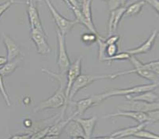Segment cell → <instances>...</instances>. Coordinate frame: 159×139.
<instances>
[{"label":"cell","mask_w":159,"mask_h":139,"mask_svg":"<svg viewBox=\"0 0 159 139\" xmlns=\"http://www.w3.org/2000/svg\"><path fill=\"white\" fill-rule=\"evenodd\" d=\"M22 60L23 57L20 56V57L16 58L15 59L8 61L5 65L0 67V75L2 78H5V77H8L12 74L15 71V70L18 68V66H19L20 63L22 62Z\"/></svg>","instance_id":"d6986e66"},{"label":"cell","mask_w":159,"mask_h":139,"mask_svg":"<svg viewBox=\"0 0 159 139\" xmlns=\"http://www.w3.org/2000/svg\"><path fill=\"white\" fill-rule=\"evenodd\" d=\"M158 110H155V111H150L147 112V116H148V123H154L158 121Z\"/></svg>","instance_id":"1f68e13d"},{"label":"cell","mask_w":159,"mask_h":139,"mask_svg":"<svg viewBox=\"0 0 159 139\" xmlns=\"http://www.w3.org/2000/svg\"><path fill=\"white\" fill-rule=\"evenodd\" d=\"M96 43H98V62L99 63H104V60L106 58L105 56V49L108 44L105 42V38L102 36H99L97 39Z\"/></svg>","instance_id":"cb8c5ba5"},{"label":"cell","mask_w":159,"mask_h":139,"mask_svg":"<svg viewBox=\"0 0 159 139\" xmlns=\"http://www.w3.org/2000/svg\"><path fill=\"white\" fill-rule=\"evenodd\" d=\"M147 4V2L144 0H138L136 2H133L129 7H126V11L124 12V17H135L140 14L144 6Z\"/></svg>","instance_id":"7402d4cb"},{"label":"cell","mask_w":159,"mask_h":139,"mask_svg":"<svg viewBox=\"0 0 159 139\" xmlns=\"http://www.w3.org/2000/svg\"><path fill=\"white\" fill-rule=\"evenodd\" d=\"M31 39L37 48V52L40 56H48L51 53L52 49L47 40L45 33H41L37 29H31Z\"/></svg>","instance_id":"52a82bcc"},{"label":"cell","mask_w":159,"mask_h":139,"mask_svg":"<svg viewBox=\"0 0 159 139\" xmlns=\"http://www.w3.org/2000/svg\"><path fill=\"white\" fill-rule=\"evenodd\" d=\"M91 139H116V138L109 135V136H102V137H95Z\"/></svg>","instance_id":"74e56055"},{"label":"cell","mask_w":159,"mask_h":139,"mask_svg":"<svg viewBox=\"0 0 159 139\" xmlns=\"http://www.w3.org/2000/svg\"><path fill=\"white\" fill-rule=\"evenodd\" d=\"M44 1L47 4L48 7L49 9V11L51 13L53 19H54L55 23L57 25V29L63 35L66 36L67 33H69L71 31L72 29L76 25L79 24V21L77 19L69 20L65 17H63V15H61L60 13L58 12L57 10L55 8V7L52 5L50 0H44Z\"/></svg>","instance_id":"277c9868"},{"label":"cell","mask_w":159,"mask_h":139,"mask_svg":"<svg viewBox=\"0 0 159 139\" xmlns=\"http://www.w3.org/2000/svg\"><path fill=\"white\" fill-rule=\"evenodd\" d=\"M25 4V2H19L18 0H8L7 2H3V3L0 4V17H2V14L6 12V11L12 7L14 4Z\"/></svg>","instance_id":"f1b7e54d"},{"label":"cell","mask_w":159,"mask_h":139,"mask_svg":"<svg viewBox=\"0 0 159 139\" xmlns=\"http://www.w3.org/2000/svg\"><path fill=\"white\" fill-rule=\"evenodd\" d=\"M159 103H147L143 101H128L126 104H124L121 108V110H127V111H135L140 112L147 113L150 111L158 110Z\"/></svg>","instance_id":"8fae6325"},{"label":"cell","mask_w":159,"mask_h":139,"mask_svg":"<svg viewBox=\"0 0 159 139\" xmlns=\"http://www.w3.org/2000/svg\"><path fill=\"white\" fill-rule=\"evenodd\" d=\"M23 124L26 128H30V127H33V121L31 119H24Z\"/></svg>","instance_id":"d590c367"},{"label":"cell","mask_w":159,"mask_h":139,"mask_svg":"<svg viewBox=\"0 0 159 139\" xmlns=\"http://www.w3.org/2000/svg\"><path fill=\"white\" fill-rule=\"evenodd\" d=\"M99 36H101V35H97L95 34V33H90V32L83 33V34L81 36V41L84 43L85 45L90 46L97 41V39H98V37H99Z\"/></svg>","instance_id":"d4e9b609"},{"label":"cell","mask_w":159,"mask_h":139,"mask_svg":"<svg viewBox=\"0 0 159 139\" xmlns=\"http://www.w3.org/2000/svg\"><path fill=\"white\" fill-rule=\"evenodd\" d=\"M42 139H60L59 136H53V135H46L45 137H43Z\"/></svg>","instance_id":"f35d334b"},{"label":"cell","mask_w":159,"mask_h":139,"mask_svg":"<svg viewBox=\"0 0 159 139\" xmlns=\"http://www.w3.org/2000/svg\"><path fill=\"white\" fill-rule=\"evenodd\" d=\"M32 134H14L12 137L8 139H29Z\"/></svg>","instance_id":"836d02e7"},{"label":"cell","mask_w":159,"mask_h":139,"mask_svg":"<svg viewBox=\"0 0 159 139\" xmlns=\"http://www.w3.org/2000/svg\"><path fill=\"white\" fill-rule=\"evenodd\" d=\"M129 0H108V7L109 11H114L120 7H125V4ZM147 2V0H144Z\"/></svg>","instance_id":"83f0119b"},{"label":"cell","mask_w":159,"mask_h":139,"mask_svg":"<svg viewBox=\"0 0 159 139\" xmlns=\"http://www.w3.org/2000/svg\"><path fill=\"white\" fill-rule=\"evenodd\" d=\"M158 87V83H150L145 85H139L127 88V89H113L106 92H102L103 99L106 100L108 98L114 97V96H122L135 95V94L141 93V92H147V91H152L157 89Z\"/></svg>","instance_id":"7a4b0ae2"},{"label":"cell","mask_w":159,"mask_h":139,"mask_svg":"<svg viewBox=\"0 0 159 139\" xmlns=\"http://www.w3.org/2000/svg\"><path fill=\"white\" fill-rule=\"evenodd\" d=\"M147 124H148L147 123H139L138 125L133 126V127H126V128L120 129V130L112 133L110 136L115 137L116 139L124 138V137L133 136L135 133L138 132L139 130L145 128Z\"/></svg>","instance_id":"e0dca14e"},{"label":"cell","mask_w":159,"mask_h":139,"mask_svg":"<svg viewBox=\"0 0 159 139\" xmlns=\"http://www.w3.org/2000/svg\"><path fill=\"white\" fill-rule=\"evenodd\" d=\"M105 100L102 97V94H94V95H91L89 97L84 98L78 102L75 103V105L77 107V110L74 113V115L75 117H80L89 108H93V107L97 106L100 104Z\"/></svg>","instance_id":"8992f818"},{"label":"cell","mask_w":159,"mask_h":139,"mask_svg":"<svg viewBox=\"0 0 159 139\" xmlns=\"http://www.w3.org/2000/svg\"><path fill=\"white\" fill-rule=\"evenodd\" d=\"M64 130L70 137H75V136H84L80 125L74 119H71L69 122Z\"/></svg>","instance_id":"603a6c76"},{"label":"cell","mask_w":159,"mask_h":139,"mask_svg":"<svg viewBox=\"0 0 159 139\" xmlns=\"http://www.w3.org/2000/svg\"><path fill=\"white\" fill-rule=\"evenodd\" d=\"M148 4L150 5L156 11V12L158 13L159 11V2L158 0H148Z\"/></svg>","instance_id":"e575fe53"},{"label":"cell","mask_w":159,"mask_h":139,"mask_svg":"<svg viewBox=\"0 0 159 139\" xmlns=\"http://www.w3.org/2000/svg\"><path fill=\"white\" fill-rule=\"evenodd\" d=\"M157 35H158L157 30H154V31L151 33V34L150 35V37L147 38V40L142 43L141 45H139L137 47H135V48L128 49L126 52H128V54L131 55V56H136V55L148 53V52H150V51L152 50L153 47H154V43H155L156 41V39H157Z\"/></svg>","instance_id":"5bb4252c"},{"label":"cell","mask_w":159,"mask_h":139,"mask_svg":"<svg viewBox=\"0 0 159 139\" xmlns=\"http://www.w3.org/2000/svg\"><path fill=\"white\" fill-rule=\"evenodd\" d=\"M63 2H65V3H66V5L68 6V7H69V8H70V10H71V9H72V7H71V6H70V2H68V0H63Z\"/></svg>","instance_id":"60d3db41"},{"label":"cell","mask_w":159,"mask_h":139,"mask_svg":"<svg viewBox=\"0 0 159 139\" xmlns=\"http://www.w3.org/2000/svg\"><path fill=\"white\" fill-rule=\"evenodd\" d=\"M133 137H138L140 139H159L158 134L146 130L145 128L139 130L138 132H136L133 135Z\"/></svg>","instance_id":"4316f807"},{"label":"cell","mask_w":159,"mask_h":139,"mask_svg":"<svg viewBox=\"0 0 159 139\" xmlns=\"http://www.w3.org/2000/svg\"><path fill=\"white\" fill-rule=\"evenodd\" d=\"M120 116L131 119L136 121L138 123H147V121H148V116H147V113L135 111H127V110H120L119 111L116 113L105 115V116H103V118L109 119Z\"/></svg>","instance_id":"4fadbf2b"},{"label":"cell","mask_w":159,"mask_h":139,"mask_svg":"<svg viewBox=\"0 0 159 139\" xmlns=\"http://www.w3.org/2000/svg\"><path fill=\"white\" fill-rule=\"evenodd\" d=\"M120 37L119 35L112 34V35H111V36H109V37L105 38V42H106L107 44L108 45V44H113V43H116L117 42L120 40Z\"/></svg>","instance_id":"d6a6232c"},{"label":"cell","mask_w":159,"mask_h":139,"mask_svg":"<svg viewBox=\"0 0 159 139\" xmlns=\"http://www.w3.org/2000/svg\"><path fill=\"white\" fill-rule=\"evenodd\" d=\"M131 55L128 54L127 52H120V53H117L115 56L112 57H106L104 60V63H108V64L111 65V63L113 61H119V60H129L131 58Z\"/></svg>","instance_id":"484cf974"},{"label":"cell","mask_w":159,"mask_h":139,"mask_svg":"<svg viewBox=\"0 0 159 139\" xmlns=\"http://www.w3.org/2000/svg\"><path fill=\"white\" fill-rule=\"evenodd\" d=\"M131 74H135L141 78H145L147 80L150 81L151 83H158V74L149 71L147 70L139 67V66H134L133 70H122V71L116 72L113 74H111V79H116V78H119L120 76Z\"/></svg>","instance_id":"9c48e42d"},{"label":"cell","mask_w":159,"mask_h":139,"mask_svg":"<svg viewBox=\"0 0 159 139\" xmlns=\"http://www.w3.org/2000/svg\"><path fill=\"white\" fill-rule=\"evenodd\" d=\"M148 2H149L148 0H147V3H148Z\"/></svg>","instance_id":"ee69618b"},{"label":"cell","mask_w":159,"mask_h":139,"mask_svg":"<svg viewBox=\"0 0 159 139\" xmlns=\"http://www.w3.org/2000/svg\"><path fill=\"white\" fill-rule=\"evenodd\" d=\"M126 99L128 101H138L147 103H154L158 101V95L154 92V90L147 91V92H141V93L135 94V95L126 96Z\"/></svg>","instance_id":"ac0fdd59"},{"label":"cell","mask_w":159,"mask_h":139,"mask_svg":"<svg viewBox=\"0 0 159 139\" xmlns=\"http://www.w3.org/2000/svg\"><path fill=\"white\" fill-rule=\"evenodd\" d=\"M82 57L78 58L73 63L70 64L68 70L66 71V89H65V96L67 101H68V96L70 88L75 81L76 80V78L81 74V72H82ZM68 102L70 101H68Z\"/></svg>","instance_id":"ba28073f"},{"label":"cell","mask_w":159,"mask_h":139,"mask_svg":"<svg viewBox=\"0 0 159 139\" xmlns=\"http://www.w3.org/2000/svg\"><path fill=\"white\" fill-rule=\"evenodd\" d=\"M80 125L82 128L84 137L86 139H91L93 135V130L96 127L97 122H98V116L93 115L90 118H81V117H75L73 119Z\"/></svg>","instance_id":"9a60e30c"},{"label":"cell","mask_w":159,"mask_h":139,"mask_svg":"<svg viewBox=\"0 0 159 139\" xmlns=\"http://www.w3.org/2000/svg\"><path fill=\"white\" fill-rule=\"evenodd\" d=\"M75 117V116L73 114V115H70V116L69 117L68 119H60V118L58 119V121L56 122V123L49 127L48 135L59 136V137H60V136L61 135L62 133L64 131L65 128H66V126L67 125V123H68L70 120L73 119Z\"/></svg>","instance_id":"ffe728a7"},{"label":"cell","mask_w":159,"mask_h":139,"mask_svg":"<svg viewBox=\"0 0 159 139\" xmlns=\"http://www.w3.org/2000/svg\"><path fill=\"white\" fill-rule=\"evenodd\" d=\"M7 62H8V60H7V57H5V56H0V67L5 65Z\"/></svg>","instance_id":"8d00e7d4"},{"label":"cell","mask_w":159,"mask_h":139,"mask_svg":"<svg viewBox=\"0 0 159 139\" xmlns=\"http://www.w3.org/2000/svg\"><path fill=\"white\" fill-rule=\"evenodd\" d=\"M131 61V64L134 66H139V67L143 68V69L147 70L149 71H151L154 74H159V61H151V62H148V63H142L138 59L135 57V56H131L129 59Z\"/></svg>","instance_id":"44dd1931"},{"label":"cell","mask_w":159,"mask_h":139,"mask_svg":"<svg viewBox=\"0 0 159 139\" xmlns=\"http://www.w3.org/2000/svg\"><path fill=\"white\" fill-rule=\"evenodd\" d=\"M103 1H105V2H108V0H103Z\"/></svg>","instance_id":"7bdbcfd3"},{"label":"cell","mask_w":159,"mask_h":139,"mask_svg":"<svg viewBox=\"0 0 159 139\" xmlns=\"http://www.w3.org/2000/svg\"><path fill=\"white\" fill-rule=\"evenodd\" d=\"M25 4L27 6V14L30 25V29H37L41 33H45L40 20L37 4L28 1H25Z\"/></svg>","instance_id":"30bf717a"},{"label":"cell","mask_w":159,"mask_h":139,"mask_svg":"<svg viewBox=\"0 0 159 139\" xmlns=\"http://www.w3.org/2000/svg\"><path fill=\"white\" fill-rule=\"evenodd\" d=\"M125 11H126V7H120V8L110 11L109 19L108 21V37L114 34V33L116 32L120 22L124 17Z\"/></svg>","instance_id":"2e32d148"},{"label":"cell","mask_w":159,"mask_h":139,"mask_svg":"<svg viewBox=\"0 0 159 139\" xmlns=\"http://www.w3.org/2000/svg\"><path fill=\"white\" fill-rule=\"evenodd\" d=\"M103 79H111V74L108 75H92V74H81L75 81L70 88V92L68 96V101L71 102L78 92L82 89H85L86 87L90 84Z\"/></svg>","instance_id":"3957f363"},{"label":"cell","mask_w":159,"mask_h":139,"mask_svg":"<svg viewBox=\"0 0 159 139\" xmlns=\"http://www.w3.org/2000/svg\"><path fill=\"white\" fill-rule=\"evenodd\" d=\"M118 45L116 43H113V44H108L105 49V56L106 57H112V56H115L118 53Z\"/></svg>","instance_id":"4dcf8cb0"},{"label":"cell","mask_w":159,"mask_h":139,"mask_svg":"<svg viewBox=\"0 0 159 139\" xmlns=\"http://www.w3.org/2000/svg\"><path fill=\"white\" fill-rule=\"evenodd\" d=\"M49 127H50V126H48V127H44V128L40 129V130H38L37 131H36L35 133L32 134L29 139H42L43 137H44L46 135H48Z\"/></svg>","instance_id":"f546056e"},{"label":"cell","mask_w":159,"mask_h":139,"mask_svg":"<svg viewBox=\"0 0 159 139\" xmlns=\"http://www.w3.org/2000/svg\"><path fill=\"white\" fill-rule=\"evenodd\" d=\"M56 35H57V65L59 68V73L66 74L70 67V60L69 58L66 47V40L64 35L62 34L58 29H56Z\"/></svg>","instance_id":"5b68a950"},{"label":"cell","mask_w":159,"mask_h":139,"mask_svg":"<svg viewBox=\"0 0 159 139\" xmlns=\"http://www.w3.org/2000/svg\"><path fill=\"white\" fill-rule=\"evenodd\" d=\"M71 139H86L84 136H75V137H72Z\"/></svg>","instance_id":"ab89813d"},{"label":"cell","mask_w":159,"mask_h":139,"mask_svg":"<svg viewBox=\"0 0 159 139\" xmlns=\"http://www.w3.org/2000/svg\"><path fill=\"white\" fill-rule=\"evenodd\" d=\"M65 89L66 88L64 86L59 85V89L55 92V93L52 96L48 98L47 100L37 105L33 109V111L38 112V111H44V110L55 109V108H60L63 107V111L60 114V119H63L65 111H66V107L69 103L65 96Z\"/></svg>","instance_id":"6da1fadb"},{"label":"cell","mask_w":159,"mask_h":139,"mask_svg":"<svg viewBox=\"0 0 159 139\" xmlns=\"http://www.w3.org/2000/svg\"><path fill=\"white\" fill-rule=\"evenodd\" d=\"M2 40H3L4 45L7 49V60L11 61L13 59H15L16 58L20 57V56L24 57V54L22 53L21 47L14 39L3 33H2Z\"/></svg>","instance_id":"7c38bea8"},{"label":"cell","mask_w":159,"mask_h":139,"mask_svg":"<svg viewBox=\"0 0 159 139\" xmlns=\"http://www.w3.org/2000/svg\"><path fill=\"white\" fill-rule=\"evenodd\" d=\"M26 1H28V2H35V3L38 4V2H41L42 0H26Z\"/></svg>","instance_id":"b9f144b4"}]
</instances>
